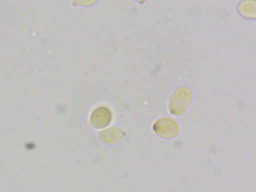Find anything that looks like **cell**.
<instances>
[{
	"mask_svg": "<svg viewBox=\"0 0 256 192\" xmlns=\"http://www.w3.org/2000/svg\"><path fill=\"white\" fill-rule=\"evenodd\" d=\"M192 99V92L188 88L182 86L178 88L172 95L169 102L170 112L175 116L184 113Z\"/></svg>",
	"mask_w": 256,
	"mask_h": 192,
	"instance_id": "obj_1",
	"label": "cell"
},
{
	"mask_svg": "<svg viewBox=\"0 0 256 192\" xmlns=\"http://www.w3.org/2000/svg\"><path fill=\"white\" fill-rule=\"evenodd\" d=\"M154 130L159 136L170 138L176 136L179 131L178 123L169 118H162L158 120L154 125Z\"/></svg>",
	"mask_w": 256,
	"mask_h": 192,
	"instance_id": "obj_2",
	"label": "cell"
},
{
	"mask_svg": "<svg viewBox=\"0 0 256 192\" xmlns=\"http://www.w3.org/2000/svg\"><path fill=\"white\" fill-rule=\"evenodd\" d=\"M111 120V113L105 107L96 108L92 114L90 119V125L95 128H102L108 126Z\"/></svg>",
	"mask_w": 256,
	"mask_h": 192,
	"instance_id": "obj_3",
	"label": "cell"
},
{
	"mask_svg": "<svg viewBox=\"0 0 256 192\" xmlns=\"http://www.w3.org/2000/svg\"><path fill=\"white\" fill-rule=\"evenodd\" d=\"M125 134L122 130L112 127L100 131L98 134V137L100 140L104 143L114 144L120 141Z\"/></svg>",
	"mask_w": 256,
	"mask_h": 192,
	"instance_id": "obj_4",
	"label": "cell"
},
{
	"mask_svg": "<svg viewBox=\"0 0 256 192\" xmlns=\"http://www.w3.org/2000/svg\"><path fill=\"white\" fill-rule=\"evenodd\" d=\"M240 12L244 17L248 18H255L256 4L251 0L242 2L238 6Z\"/></svg>",
	"mask_w": 256,
	"mask_h": 192,
	"instance_id": "obj_5",
	"label": "cell"
}]
</instances>
